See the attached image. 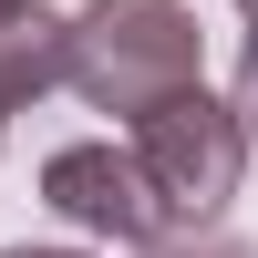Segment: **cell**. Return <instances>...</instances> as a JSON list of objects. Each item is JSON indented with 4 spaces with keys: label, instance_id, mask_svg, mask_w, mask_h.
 <instances>
[{
    "label": "cell",
    "instance_id": "2",
    "mask_svg": "<svg viewBox=\"0 0 258 258\" xmlns=\"http://www.w3.org/2000/svg\"><path fill=\"white\" fill-rule=\"evenodd\" d=\"M124 145H135V165H145V186H155V217L165 227H217L227 197H238V176H248V135H238V114H227L207 83L145 103V114L124 124Z\"/></svg>",
    "mask_w": 258,
    "mask_h": 258
},
{
    "label": "cell",
    "instance_id": "3",
    "mask_svg": "<svg viewBox=\"0 0 258 258\" xmlns=\"http://www.w3.org/2000/svg\"><path fill=\"white\" fill-rule=\"evenodd\" d=\"M41 197H52V217H73L83 238H114V248L165 238V217H155V186H145L135 145H114V135L41 155Z\"/></svg>",
    "mask_w": 258,
    "mask_h": 258
},
{
    "label": "cell",
    "instance_id": "8",
    "mask_svg": "<svg viewBox=\"0 0 258 258\" xmlns=\"http://www.w3.org/2000/svg\"><path fill=\"white\" fill-rule=\"evenodd\" d=\"M238 11H248V21H258V0H238Z\"/></svg>",
    "mask_w": 258,
    "mask_h": 258
},
{
    "label": "cell",
    "instance_id": "6",
    "mask_svg": "<svg viewBox=\"0 0 258 258\" xmlns=\"http://www.w3.org/2000/svg\"><path fill=\"white\" fill-rule=\"evenodd\" d=\"M227 114H238V135L258 145V31H248V52H238V93H227Z\"/></svg>",
    "mask_w": 258,
    "mask_h": 258
},
{
    "label": "cell",
    "instance_id": "5",
    "mask_svg": "<svg viewBox=\"0 0 258 258\" xmlns=\"http://www.w3.org/2000/svg\"><path fill=\"white\" fill-rule=\"evenodd\" d=\"M135 258H258L248 238H217V227H165V238H145Z\"/></svg>",
    "mask_w": 258,
    "mask_h": 258
},
{
    "label": "cell",
    "instance_id": "7",
    "mask_svg": "<svg viewBox=\"0 0 258 258\" xmlns=\"http://www.w3.org/2000/svg\"><path fill=\"white\" fill-rule=\"evenodd\" d=\"M0 258H83V248H0Z\"/></svg>",
    "mask_w": 258,
    "mask_h": 258
},
{
    "label": "cell",
    "instance_id": "4",
    "mask_svg": "<svg viewBox=\"0 0 258 258\" xmlns=\"http://www.w3.org/2000/svg\"><path fill=\"white\" fill-rule=\"evenodd\" d=\"M62 83V11L52 0H0V114L41 103Z\"/></svg>",
    "mask_w": 258,
    "mask_h": 258
},
{
    "label": "cell",
    "instance_id": "1",
    "mask_svg": "<svg viewBox=\"0 0 258 258\" xmlns=\"http://www.w3.org/2000/svg\"><path fill=\"white\" fill-rule=\"evenodd\" d=\"M62 83H73L93 114L135 124L145 103L207 83V41L186 0H93V11L62 21Z\"/></svg>",
    "mask_w": 258,
    "mask_h": 258
},
{
    "label": "cell",
    "instance_id": "9",
    "mask_svg": "<svg viewBox=\"0 0 258 258\" xmlns=\"http://www.w3.org/2000/svg\"><path fill=\"white\" fill-rule=\"evenodd\" d=\"M0 124H11V114H0Z\"/></svg>",
    "mask_w": 258,
    "mask_h": 258
}]
</instances>
